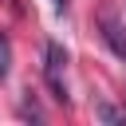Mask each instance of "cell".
Segmentation results:
<instances>
[{
    "label": "cell",
    "instance_id": "cell-1",
    "mask_svg": "<svg viewBox=\"0 0 126 126\" xmlns=\"http://www.w3.org/2000/svg\"><path fill=\"white\" fill-rule=\"evenodd\" d=\"M63 67H67V55L59 43H47V87L55 91L59 102H67V83H63Z\"/></svg>",
    "mask_w": 126,
    "mask_h": 126
},
{
    "label": "cell",
    "instance_id": "cell-2",
    "mask_svg": "<svg viewBox=\"0 0 126 126\" xmlns=\"http://www.w3.org/2000/svg\"><path fill=\"white\" fill-rule=\"evenodd\" d=\"M102 39L114 47L118 59H126V32H122V24H118L114 16H102Z\"/></svg>",
    "mask_w": 126,
    "mask_h": 126
},
{
    "label": "cell",
    "instance_id": "cell-5",
    "mask_svg": "<svg viewBox=\"0 0 126 126\" xmlns=\"http://www.w3.org/2000/svg\"><path fill=\"white\" fill-rule=\"evenodd\" d=\"M55 8H63V0H55Z\"/></svg>",
    "mask_w": 126,
    "mask_h": 126
},
{
    "label": "cell",
    "instance_id": "cell-3",
    "mask_svg": "<svg viewBox=\"0 0 126 126\" xmlns=\"http://www.w3.org/2000/svg\"><path fill=\"white\" fill-rule=\"evenodd\" d=\"M8 71H12V39L0 32V79H8Z\"/></svg>",
    "mask_w": 126,
    "mask_h": 126
},
{
    "label": "cell",
    "instance_id": "cell-4",
    "mask_svg": "<svg viewBox=\"0 0 126 126\" xmlns=\"http://www.w3.org/2000/svg\"><path fill=\"white\" fill-rule=\"evenodd\" d=\"M98 118H106V122H126V110H114V106H98Z\"/></svg>",
    "mask_w": 126,
    "mask_h": 126
}]
</instances>
